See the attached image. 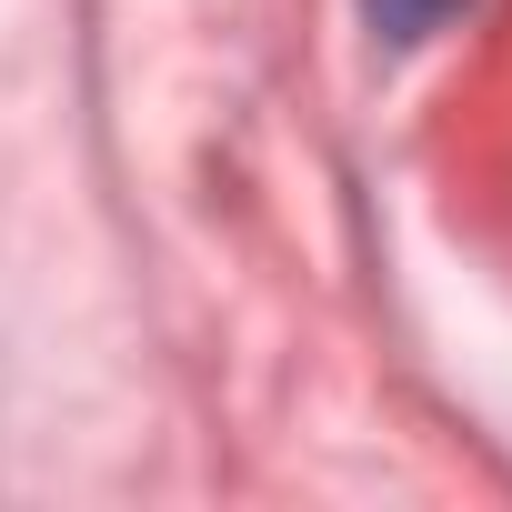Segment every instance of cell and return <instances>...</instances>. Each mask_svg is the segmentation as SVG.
<instances>
[{
  "instance_id": "cell-1",
  "label": "cell",
  "mask_w": 512,
  "mask_h": 512,
  "mask_svg": "<svg viewBox=\"0 0 512 512\" xmlns=\"http://www.w3.org/2000/svg\"><path fill=\"white\" fill-rule=\"evenodd\" d=\"M452 11H462V0H362V21H372V41H392V51L432 41V31H442Z\"/></svg>"
}]
</instances>
